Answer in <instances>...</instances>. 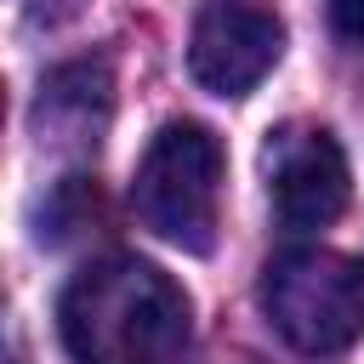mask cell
I'll use <instances>...</instances> for the list:
<instances>
[{"instance_id": "1", "label": "cell", "mask_w": 364, "mask_h": 364, "mask_svg": "<svg viewBox=\"0 0 364 364\" xmlns=\"http://www.w3.org/2000/svg\"><path fill=\"white\" fill-rule=\"evenodd\" d=\"M68 364H193V307L182 284L142 256L85 262L57 296Z\"/></svg>"}, {"instance_id": "2", "label": "cell", "mask_w": 364, "mask_h": 364, "mask_svg": "<svg viewBox=\"0 0 364 364\" xmlns=\"http://www.w3.org/2000/svg\"><path fill=\"white\" fill-rule=\"evenodd\" d=\"M222 176H228L222 136L199 119H171L154 131V142L136 165L131 205H136L142 228H154L165 245H176L188 256H210L216 216H222Z\"/></svg>"}, {"instance_id": "3", "label": "cell", "mask_w": 364, "mask_h": 364, "mask_svg": "<svg viewBox=\"0 0 364 364\" xmlns=\"http://www.w3.org/2000/svg\"><path fill=\"white\" fill-rule=\"evenodd\" d=\"M262 313L267 324L307 358H336L364 336V262L301 245L262 267Z\"/></svg>"}, {"instance_id": "4", "label": "cell", "mask_w": 364, "mask_h": 364, "mask_svg": "<svg viewBox=\"0 0 364 364\" xmlns=\"http://www.w3.org/2000/svg\"><path fill=\"white\" fill-rule=\"evenodd\" d=\"M262 171H267V199L284 228H330L347 210L353 171H347L341 142L324 125H279L267 136Z\"/></svg>"}, {"instance_id": "5", "label": "cell", "mask_w": 364, "mask_h": 364, "mask_svg": "<svg viewBox=\"0 0 364 364\" xmlns=\"http://www.w3.org/2000/svg\"><path fill=\"white\" fill-rule=\"evenodd\" d=\"M284 51V23L250 0H210L188 34V68L210 97H250Z\"/></svg>"}, {"instance_id": "6", "label": "cell", "mask_w": 364, "mask_h": 364, "mask_svg": "<svg viewBox=\"0 0 364 364\" xmlns=\"http://www.w3.org/2000/svg\"><path fill=\"white\" fill-rule=\"evenodd\" d=\"M34 119H40V136L57 131V136H91L97 142V131L108 119V68L102 63H63V68H51L46 85H40Z\"/></svg>"}, {"instance_id": "7", "label": "cell", "mask_w": 364, "mask_h": 364, "mask_svg": "<svg viewBox=\"0 0 364 364\" xmlns=\"http://www.w3.org/2000/svg\"><path fill=\"white\" fill-rule=\"evenodd\" d=\"M330 23L341 40H358L364 46V0H330Z\"/></svg>"}]
</instances>
